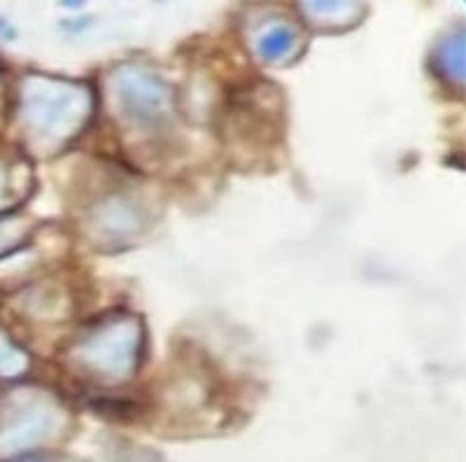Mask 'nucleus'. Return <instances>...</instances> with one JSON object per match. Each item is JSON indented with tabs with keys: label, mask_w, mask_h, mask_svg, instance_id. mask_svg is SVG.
I'll return each mask as SVG.
<instances>
[{
	"label": "nucleus",
	"mask_w": 466,
	"mask_h": 462,
	"mask_svg": "<svg viewBox=\"0 0 466 462\" xmlns=\"http://www.w3.org/2000/svg\"><path fill=\"white\" fill-rule=\"evenodd\" d=\"M292 43H294V33L287 26H276L270 28L269 33L259 37V54L264 56L266 61H276V59H283L289 50H292Z\"/></svg>",
	"instance_id": "1"
},
{
	"label": "nucleus",
	"mask_w": 466,
	"mask_h": 462,
	"mask_svg": "<svg viewBox=\"0 0 466 462\" xmlns=\"http://www.w3.org/2000/svg\"><path fill=\"white\" fill-rule=\"evenodd\" d=\"M438 61H441L443 73H448L454 82H464V36L462 33L450 37L438 50Z\"/></svg>",
	"instance_id": "2"
}]
</instances>
